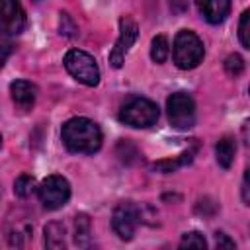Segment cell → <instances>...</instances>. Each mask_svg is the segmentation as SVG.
I'll list each match as a JSON object with an SVG mask.
<instances>
[{"instance_id":"cell-8","label":"cell","mask_w":250,"mask_h":250,"mask_svg":"<svg viewBox=\"0 0 250 250\" xmlns=\"http://www.w3.org/2000/svg\"><path fill=\"white\" fill-rule=\"evenodd\" d=\"M139 209L137 205H133L131 201H123L113 209L111 215V227L115 230V234L121 240H131L137 227H139Z\"/></svg>"},{"instance_id":"cell-10","label":"cell","mask_w":250,"mask_h":250,"mask_svg":"<svg viewBox=\"0 0 250 250\" xmlns=\"http://www.w3.org/2000/svg\"><path fill=\"white\" fill-rule=\"evenodd\" d=\"M10 96H12V102L16 104L18 109L29 111L35 104V98H37V86L27 82V80H14L10 84Z\"/></svg>"},{"instance_id":"cell-21","label":"cell","mask_w":250,"mask_h":250,"mask_svg":"<svg viewBox=\"0 0 250 250\" xmlns=\"http://www.w3.org/2000/svg\"><path fill=\"white\" fill-rule=\"evenodd\" d=\"M74 31H76V25L70 21V18H68L66 14H61V33H62V35L72 37V35H74Z\"/></svg>"},{"instance_id":"cell-2","label":"cell","mask_w":250,"mask_h":250,"mask_svg":"<svg viewBox=\"0 0 250 250\" xmlns=\"http://www.w3.org/2000/svg\"><path fill=\"white\" fill-rule=\"evenodd\" d=\"M172 55H174V62L178 68L191 70L203 61V55H205L203 41L193 31L182 29V31H178V35L174 39Z\"/></svg>"},{"instance_id":"cell-11","label":"cell","mask_w":250,"mask_h":250,"mask_svg":"<svg viewBox=\"0 0 250 250\" xmlns=\"http://www.w3.org/2000/svg\"><path fill=\"white\" fill-rule=\"evenodd\" d=\"M199 14L213 25L223 23L230 14V0H195Z\"/></svg>"},{"instance_id":"cell-1","label":"cell","mask_w":250,"mask_h":250,"mask_svg":"<svg viewBox=\"0 0 250 250\" xmlns=\"http://www.w3.org/2000/svg\"><path fill=\"white\" fill-rule=\"evenodd\" d=\"M62 143L70 152L94 154L102 146V129L88 117H72L62 125Z\"/></svg>"},{"instance_id":"cell-23","label":"cell","mask_w":250,"mask_h":250,"mask_svg":"<svg viewBox=\"0 0 250 250\" xmlns=\"http://www.w3.org/2000/svg\"><path fill=\"white\" fill-rule=\"evenodd\" d=\"M10 53H12V49H10L8 45H0V68H2V66H4V62L8 61Z\"/></svg>"},{"instance_id":"cell-7","label":"cell","mask_w":250,"mask_h":250,"mask_svg":"<svg viewBox=\"0 0 250 250\" xmlns=\"http://www.w3.org/2000/svg\"><path fill=\"white\" fill-rule=\"evenodd\" d=\"M139 35V27L131 18H121L119 20V37L115 41V47L109 53V64L113 68H121L125 62V55L129 53V49L133 47V43L137 41Z\"/></svg>"},{"instance_id":"cell-12","label":"cell","mask_w":250,"mask_h":250,"mask_svg":"<svg viewBox=\"0 0 250 250\" xmlns=\"http://www.w3.org/2000/svg\"><path fill=\"white\" fill-rule=\"evenodd\" d=\"M193 154H195V146H193V148H188L186 152H182V154H178V156H174V158H166V160H158V162H154V164H152V170L162 172V174L176 172L178 168L189 164V162L193 160Z\"/></svg>"},{"instance_id":"cell-17","label":"cell","mask_w":250,"mask_h":250,"mask_svg":"<svg viewBox=\"0 0 250 250\" xmlns=\"http://www.w3.org/2000/svg\"><path fill=\"white\" fill-rule=\"evenodd\" d=\"M33 189H35V180H33V176H29V174H21V176L14 182V193H16L18 197H29V195L33 193Z\"/></svg>"},{"instance_id":"cell-14","label":"cell","mask_w":250,"mask_h":250,"mask_svg":"<svg viewBox=\"0 0 250 250\" xmlns=\"http://www.w3.org/2000/svg\"><path fill=\"white\" fill-rule=\"evenodd\" d=\"M45 246L51 250L64 248V225L55 221L45 227Z\"/></svg>"},{"instance_id":"cell-25","label":"cell","mask_w":250,"mask_h":250,"mask_svg":"<svg viewBox=\"0 0 250 250\" xmlns=\"http://www.w3.org/2000/svg\"><path fill=\"white\" fill-rule=\"evenodd\" d=\"M0 146H2V135H0Z\"/></svg>"},{"instance_id":"cell-20","label":"cell","mask_w":250,"mask_h":250,"mask_svg":"<svg viewBox=\"0 0 250 250\" xmlns=\"http://www.w3.org/2000/svg\"><path fill=\"white\" fill-rule=\"evenodd\" d=\"M248 20H250V12L244 10L242 16H240V21H238V37H240V43L244 49H250V31H248Z\"/></svg>"},{"instance_id":"cell-6","label":"cell","mask_w":250,"mask_h":250,"mask_svg":"<svg viewBox=\"0 0 250 250\" xmlns=\"http://www.w3.org/2000/svg\"><path fill=\"white\" fill-rule=\"evenodd\" d=\"M37 193H39V199H41L43 207L53 211V209L62 207L68 201V197H70V184H68L66 178H62L59 174H53V176H47L39 184Z\"/></svg>"},{"instance_id":"cell-4","label":"cell","mask_w":250,"mask_h":250,"mask_svg":"<svg viewBox=\"0 0 250 250\" xmlns=\"http://www.w3.org/2000/svg\"><path fill=\"white\" fill-rule=\"evenodd\" d=\"M64 68L68 70V74L78 80L84 86H98L100 82V68L96 64V59L80 49H72L64 55L62 59Z\"/></svg>"},{"instance_id":"cell-5","label":"cell","mask_w":250,"mask_h":250,"mask_svg":"<svg viewBox=\"0 0 250 250\" xmlns=\"http://www.w3.org/2000/svg\"><path fill=\"white\" fill-rule=\"evenodd\" d=\"M168 121L174 129L186 131L195 125V104L186 92H176L166 100Z\"/></svg>"},{"instance_id":"cell-13","label":"cell","mask_w":250,"mask_h":250,"mask_svg":"<svg viewBox=\"0 0 250 250\" xmlns=\"http://www.w3.org/2000/svg\"><path fill=\"white\" fill-rule=\"evenodd\" d=\"M234 152H236V143L232 137H221L215 145V156L221 168H230L232 160H234Z\"/></svg>"},{"instance_id":"cell-22","label":"cell","mask_w":250,"mask_h":250,"mask_svg":"<svg viewBox=\"0 0 250 250\" xmlns=\"http://www.w3.org/2000/svg\"><path fill=\"white\" fill-rule=\"evenodd\" d=\"M215 244H217V248L221 250V248H234L236 244H234V240H230L227 234H223V232H217L215 234Z\"/></svg>"},{"instance_id":"cell-15","label":"cell","mask_w":250,"mask_h":250,"mask_svg":"<svg viewBox=\"0 0 250 250\" xmlns=\"http://www.w3.org/2000/svg\"><path fill=\"white\" fill-rule=\"evenodd\" d=\"M90 234H92V225L88 215L80 213L74 217V242L78 246H88L90 244Z\"/></svg>"},{"instance_id":"cell-16","label":"cell","mask_w":250,"mask_h":250,"mask_svg":"<svg viewBox=\"0 0 250 250\" xmlns=\"http://www.w3.org/2000/svg\"><path fill=\"white\" fill-rule=\"evenodd\" d=\"M170 45H168V39L164 37V35H156L154 39H152V43H150V59L154 61V62H164L166 59H168V53H170V49H168Z\"/></svg>"},{"instance_id":"cell-19","label":"cell","mask_w":250,"mask_h":250,"mask_svg":"<svg viewBox=\"0 0 250 250\" xmlns=\"http://www.w3.org/2000/svg\"><path fill=\"white\" fill-rule=\"evenodd\" d=\"M225 70H227V74L232 76V78L240 76L242 70H244V59H242L240 55H236V53L229 55V57L225 59Z\"/></svg>"},{"instance_id":"cell-18","label":"cell","mask_w":250,"mask_h":250,"mask_svg":"<svg viewBox=\"0 0 250 250\" xmlns=\"http://www.w3.org/2000/svg\"><path fill=\"white\" fill-rule=\"evenodd\" d=\"M207 246V240L203 238L201 232L197 230H191V232H186L180 240V248H197V250H205Z\"/></svg>"},{"instance_id":"cell-3","label":"cell","mask_w":250,"mask_h":250,"mask_svg":"<svg viewBox=\"0 0 250 250\" xmlns=\"http://www.w3.org/2000/svg\"><path fill=\"white\" fill-rule=\"evenodd\" d=\"M119 121L135 129L150 127L158 121V105L146 98H131L123 104L119 111Z\"/></svg>"},{"instance_id":"cell-24","label":"cell","mask_w":250,"mask_h":250,"mask_svg":"<svg viewBox=\"0 0 250 250\" xmlns=\"http://www.w3.org/2000/svg\"><path fill=\"white\" fill-rule=\"evenodd\" d=\"M242 199H244V205H248L250 197H248V170L244 172V182H242Z\"/></svg>"},{"instance_id":"cell-9","label":"cell","mask_w":250,"mask_h":250,"mask_svg":"<svg viewBox=\"0 0 250 250\" xmlns=\"http://www.w3.org/2000/svg\"><path fill=\"white\" fill-rule=\"evenodd\" d=\"M27 18L18 0H0V33L20 35L25 29Z\"/></svg>"}]
</instances>
